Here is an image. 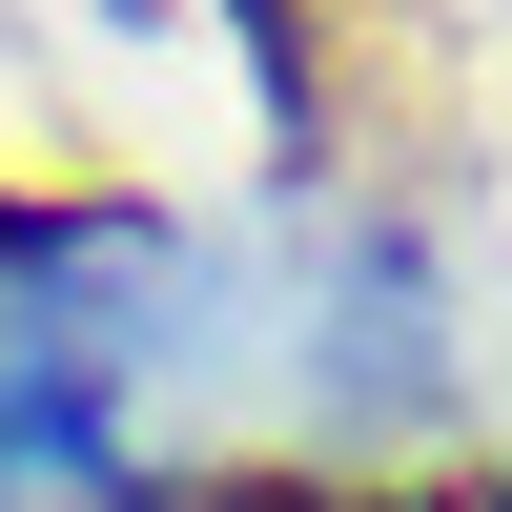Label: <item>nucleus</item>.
<instances>
[{"label": "nucleus", "mask_w": 512, "mask_h": 512, "mask_svg": "<svg viewBox=\"0 0 512 512\" xmlns=\"http://www.w3.org/2000/svg\"><path fill=\"white\" fill-rule=\"evenodd\" d=\"M123 512H512L492 472H431V492H349V472H164Z\"/></svg>", "instance_id": "1"}, {"label": "nucleus", "mask_w": 512, "mask_h": 512, "mask_svg": "<svg viewBox=\"0 0 512 512\" xmlns=\"http://www.w3.org/2000/svg\"><path fill=\"white\" fill-rule=\"evenodd\" d=\"M246 41H267V103H287V144H308L328 123V21L308 0H246Z\"/></svg>", "instance_id": "2"}]
</instances>
